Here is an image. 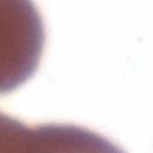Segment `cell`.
Masks as SVG:
<instances>
[{
  "label": "cell",
  "mask_w": 153,
  "mask_h": 153,
  "mask_svg": "<svg viewBox=\"0 0 153 153\" xmlns=\"http://www.w3.org/2000/svg\"><path fill=\"white\" fill-rule=\"evenodd\" d=\"M0 153H126L100 134L79 126H27L0 114Z\"/></svg>",
  "instance_id": "6da1fadb"
}]
</instances>
